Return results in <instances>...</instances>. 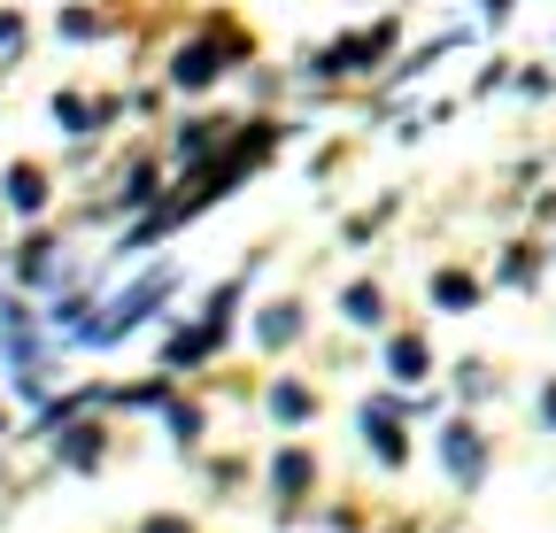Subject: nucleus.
I'll return each instance as SVG.
<instances>
[{
	"mask_svg": "<svg viewBox=\"0 0 556 533\" xmlns=\"http://www.w3.org/2000/svg\"><path fill=\"white\" fill-rule=\"evenodd\" d=\"M433 302H441V309H471V302H479V279H464V271H441V279H433Z\"/></svg>",
	"mask_w": 556,
	"mask_h": 533,
	"instance_id": "nucleus-14",
	"label": "nucleus"
},
{
	"mask_svg": "<svg viewBox=\"0 0 556 533\" xmlns=\"http://www.w3.org/2000/svg\"><path fill=\"white\" fill-rule=\"evenodd\" d=\"M217 71H225V39H193V47H178V62H170V78H178L186 93L217 86Z\"/></svg>",
	"mask_w": 556,
	"mask_h": 533,
	"instance_id": "nucleus-4",
	"label": "nucleus"
},
{
	"mask_svg": "<svg viewBox=\"0 0 556 533\" xmlns=\"http://www.w3.org/2000/svg\"><path fill=\"white\" fill-rule=\"evenodd\" d=\"M217 140H225V124H186V131H178V163H201Z\"/></svg>",
	"mask_w": 556,
	"mask_h": 533,
	"instance_id": "nucleus-15",
	"label": "nucleus"
},
{
	"mask_svg": "<svg viewBox=\"0 0 556 533\" xmlns=\"http://www.w3.org/2000/svg\"><path fill=\"white\" fill-rule=\"evenodd\" d=\"M270 487H278V495H302V487H309V456H302V448H278Z\"/></svg>",
	"mask_w": 556,
	"mask_h": 533,
	"instance_id": "nucleus-12",
	"label": "nucleus"
},
{
	"mask_svg": "<svg viewBox=\"0 0 556 533\" xmlns=\"http://www.w3.org/2000/svg\"><path fill=\"white\" fill-rule=\"evenodd\" d=\"M533 279H541V263H533V255H526V248H518V255H510V263H503V287H533Z\"/></svg>",
	"mask_w": 556,
	"mask_h": 533,
	"instance_id": "nucleus-19",
	"label": "nucleus"
},
{
	"mask_svg": "<svg viewBox=\"0 0 556 533\" xmlns=\"http://www.w3.org/2000/svg\"><path fill=\"white\" fill-rule=\"evenodd\" d=\"M387 47H394V24H379V31H364V39H332L309 71H317V78H348V71H371Z\"/></svg>",
	"mask_w": 556,
	"mask_h": 533,
	"instance_id": "nucleus-2",
	"label": "nucleus"
},
{
	"mask_svg": "<svg viewBox=\"0 0 556 533\" xmlns=\"http://www.w3.org/2000/svg\"><path fill=\"white\" fill-rule=\"evenodd\" d=\"M364 433H371V456H379V464H402V456H409V441H402V403H394V394L364 403Z\"/></svg>",
	"mask_w": 556,
	"mask_h": 533,
	"instance_id": "nucleus-3",
	"label": "nucleus"
},
{
	"mask_svg": "<svg viewBox=\"0 0 556 533\" xmlns=\"http://www.w3.org/2000/svg\"><path fill=\"white\" fill-rule=\"evenodd\" d=\"M139 533H193V525H186V518H148Z\"/></svg>",
	"mask_w": 556,
	"mask_h": 533,
	"instance_id": "nucleus-21",
	"label": "nucleus"
},
{
	"mask_svg": "<svg viewBox=\"0 0 556 533\" xmlns=\"http://www.w3.org/2000/svg\"><path fill=\"white\" fill-rule=\"evenodd\" d=\"M62 464L93 472V464H101V433H93V426H62Z\"/></svg>",
	"mask_w": 556,
	"mask_h": 533,
	"instance_id": "nucleus-10",
	"label": "nucleus"
},
{
	"mask_svg": "<svg viewBox=\"0 0 556 533\" xmlns=\"http://www.w3.org/2000/svg\"><path fill=\"white\" fill-rule=\"evenodd\" d=\"M16 47H24V16H0V62H9Z\"/></svg>",
	"mask_w": 556,
	"mask_h": 533,
	"instance_id": "nucleus-20",
	"label": "nucleus"
},
{
	"mask_svg": "<svg viewBox=\"0 0 556 533\" xmlns=\"http://www.w3.org/2000/svg\"><path fill=\"white\" fill-rule=\"evenodd\" d=\"M163 410H170V433L178 441H201V410L193 403H163Z\"/></svg>",
	"mask_w": 556,
	"mask_h": 533,
	"instance_id": "nucleus-18",
	"label": "nucleus"
},
{
	"mask_svg": "<svg viewBox=\"0 0 556 533\" xmlns=\"http://www.w3.org/2000/svg\"><path fill=\"white\" fill-rule=\"evenodd\" d=\"M541 418H548V426H556V379H548V386H541Z\"/></svg>",
	"mask_w": 556,
	"mask_h": 533,
	"instance_id": "nucleus-22",
	"label": "nucleus"
},
{
	"mask_svg": "<svg viewBox=\"0 0 556 533\" xmlns=\"http://www.w3.org/2000/svg\"><path fill=\"white\" fill-rule=\"evenodd\" d=\"M309 410H317V394H309V386H294V379H287V386H270V418H287V426H302Z\"/></svg>",
	"mask_w": 556,
	"mask_h": 533,
	"instance_id": "nucleus-13",
	"label": "nucleus"
},
{
	"mask_svg": "<svg viewBox=\"0 0 556 533\" xmlns=\"http://www.w3.org/2000/svg\"><path fill=\"white\" fill-rule=\"evenodd\" d=\"M16 279H24V287H47V279H54V240H47V232H39V240H24Z\"/></svg>",
	"mask_w": 556,
	"mask_h": 533,
	"instance_id": "nucleus-9",
	"label": "nucleus"
},
{
	"mask_svg": "<svg viewBox=\"0 0 556 533\" xmlns=\"http://www.w3.org/2000/svg\"><path fill=\"white\" fill-rule=\"evenodd\" d=\"M155 193H163V170H155V163H139V170L124 178L116 202H124V210H155Z\"/></svg>",
	"mask_w": 556,
	"mask_h": 533,
	"instance_id": "nucleus-11",
	"label": "nucleus"
},
{
	"mask_svg": "<svg viewBox=\"0 0 556 533\" xmlns=\"http://www.w3.org/2000/svg\"><path fill=\"white\" fill-rule=\"evenodd\" d=\"M441 456H448V472H456L464 487H479V472H486V448H479V433H471V426H448V433H441Z\"/></svg>",
	"mask_w": 556,
	"mask_h": 533,
	"instance_id": "nucleus-5",
	"label": "nucleus"
},
{
	"mask_svg": "<svg viewBox=\"0 0 556 533\" xmlns=\"http://www.w3.org/2000/svg\"><path fill=\"white\" fill-rule=\"evenodd\" d=\"M54 124L70 131V140H86V131H93V109H86L78 93H54Z\"/></svg>",
	"mask_w": 556,
	"mask_h": 533,
	"instance_id": "nucleus-16",
	"label": "nucleus"
},
{
	"mask_svg": "<svg viewBox=\"0 0 556 533\" xmlns=\"http://www.w3.org/2000/svg\"><path fill=\"white\" fill-rule=\"evenodd\" d=\"M170 287H178V271H148L139 287H124V294H116L101 317H86V325H78V341H86V348H109V341H124V332H131L139 317H148V309H163V302H170Z\"/></svg>",
	"mask_w": 556,
	"mask_h": 533,
	"instance_id": "nucleus-1",
	"label": "nucleus"
},
{
	"mask_svg": "<svg viewBox=\"0 0 556 533\" xmlns=\"http://www.w3.org/2000/svg\"><path fill=\"white\" fill-rule=\"evenodd\" d=\"M9 210H24V217H39V210H47V178H39L31 163H16V170H9Z\"/></svg>",
	"mask_w": 556,
	"mask_h": 533,
	"instance_id": "nucleus-7",
	"label": "nucleus"
},
{
	"mask_svg": "<svg viewBox=\"0 0 556 533\" xmlns=\"http://www.w3.org/2000/svg\"><path fill=\"white\" fill-rule=\"evenodd\" d=\"M479 9H486V16H510V0H479Z\"/></svg>",
	"mask_w": 556,
	"mask_h": 533,
	"instance_id": "nucleus-23",
	"label": "nucleus"
},
{
	"mask_svg": "<svg viewBox=\"0 0 556 533\" xmlns=\"http://www.w3.org/2000/svg\"><path fill=\"white\" fill-rule=\"evenodd\" d=\"M387 371L402 379V386H417L433 371V356H426V341H417V332H402V341H387Z\"/></svg>",
	"mask_w": 556,
	"mask_h": 533,
	"instance_id": "nucleus-6",
	"label": "nucleus"
},
{
	"mask_svg": "<svg viewBox=\"0 0 556 533\" xmlns=\"http://www.w3.org/2000/svg\"><path fill=\"white\" fill-rule=\"evenodd\" d=\"M340 309H348V325H379V309H387V302H379V287H348V294H340Z\"/></svg>",
	"mask_w": 556,
	"mask_h": 533,
	"instance_id": "nucleus-17",
	"label": "nucleus"
},
{
	"mask_svg": "<svg viewBox=\"0 0 556 533\" xmlns=\"http://www.w3.org/2000/svg\"><path fill=\"white\" fill-rule=\"evenodd\" d=\"M294 332H302V309H294V302H270L263 325H255V341H263V348H287Z\"/></svg>",
	"mask_w": 556,
	"mask_h": 533,
	"instance_id": "nucleus-8",
	"label": "nucleus"
}]
</instances>
